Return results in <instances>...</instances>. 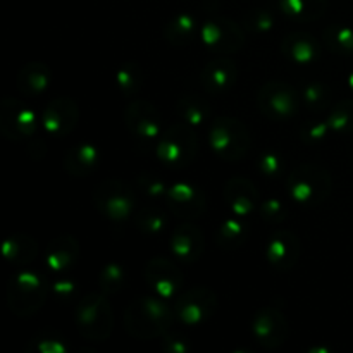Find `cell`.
Listing matches in <instances>:
<instances>
[{"label":"cell","mask_w":353,"mask_h":353,"mask_svg":"<svg viewBox=\"0 0 353 353\" xmlns=\"http://www.w3.org/2000/svg\"><path fill=\"white\" fill-rule=\"evenodd\" d=\"M172 255L185 264H193L202 257L205 250V236L203 231L193 223H183L174 228L169 240Z\"/></svg>","instance_id":"19"},{"label":"cell","mask_w":353,"mask_h":353,"mask_svg":"<svg viewBox=\"0 0 353 353\" xmlns=\"http://www.w3.org/2000/svg\"><path fill=\"white\" fill-rule=\"evenodd\" d=\"M348 88H350L353 92V71L350 72V74H348Z\"/></svg>","instance_id":"44"},{"label":"cell","mask_w":353,"mask_h":353,"mask_svg":"<svg viewBox=\"0 0 353 353\" xmlns=\"http://www.w3.org/2000/svg\"><path fill=\"white\" fill-rule=\"evenodd\" d=\"M259 210L262 214V219H265L271 224H279L286 219V212H288V207L285 205V202H281L279 199H265L262 200Z\"/></svg>","instance_id":"38"},{"label":"cell","mask_w":353,"mask_h":353,"mask_svg":"<svg viewBox=\"0 0 353 353\" xmlns=\"http://www.w3.org/2000/svg\"><path fill=\"white\" fill-rule=\"evenodd\" d=\"M300 95H302V103H305L307 109L314 110V112L327 109L331 100H333L331 88L327 85H324L323 81L307 83L302 92H300Z\"/></svg>","instance_id":"33"},{"label":"cell","mask_w":353,"mask_h":353,"mask_svg":"<svg viewBox=\"0 0 353 353\" xmlns=\"http://www.w3.org/2000/svg\"><path fill=\"white\" fill-rule=\"evenodd\" d=\"M74 321L78 333L86 340H107L114 327L112 305L107 300V295L100 292L83 296L76 307Z\"/></svg>","instance_id":"6"},{"label":"cell","mask_w":353,"mask_h":353,"mask_svg":"<svg viewBox=\"0 0 353 353\" xmlns=\"http://www.w3.org/2000/svg\"><path fill=\"white\" fill-rule=\"evenodd\" d=\"M327 0H278V9L288 19L296 23H310L326 12Z\"/></svg>","instance_id":"27"},{"label":"cell","mask_w":353,"mask_h":353,"mask_svg":"<svg viewBox=\"0 0 353 353\" xmlns=\"http://www.w3.org/2000/svg\"><path fill=\"white\" fill-rule=\"evenodd\" d=\"M223 195L224 202L234 216L247 217L261 205V195H259L257 186L248 178H241V176L231 178L224 185Z\"/></svg>","instance_id":"20"},{"label":"cell","mask_w":353,"mask_h":353,"mask_svg":"<svg viewBox=\"0 0 353 353\" xmlns=\"http://www.w3.org/2000/svg\"><path fill=\"white\" fill-rule=\"evenodd\" d=\"M176 112H178L181 123L192 128L205 126L212 116L209 102L196 93H185L179 97L178 103H176Z\"/></svg>","instance_id":"26"},{"label":"cell","mask_w":353,"mask_h":353,"mask_svg":"<svg viewBox=\"0 0 353 353\" xmlns=\"http://www.w3.org/2000/svg\"><path fill=\"white\" fill-rule=\"evenodd\" d=\"M155 157L172 169L186 168L195 161L199 154V137L195 128L185 123H174L165 128L161 140L154 148Z\"/></svg>","instance_id":"5"},{"label":"cell","mask_w":353,"mask_h":353,"mask_svg":"<svg viewBox=\"0 0 353 353\" xmlns=\"http://www.w3.org/2000/svg\"><path fill=\"white\" fill-rule=\"evenodd\" d=\"M126 283V271L121 264L116 262H110L105 264L99 272V288L103 295L110 296L116 295L117 292H121Z\"/></svg>","instance_id":"35"},{"label":"cell","mask_w":353,"mask_h":353,"mask_svg":"<svg viewBox=\"0 0 353 353\" xmlns=\"http://www.w3.org/2000/svg\"><path fill=\"white\" fill-rule=\"evenodd\" d=\"M164 37L172 47H186L196 37V17L192 12L176 14L165 24Z\"/></svg>","instance_id":"29"},{"label":"cell","mask_w":353,"mask_h":353,"mask_svg":"<svg viewBox=\"0 0 353 353\" xmlns=\"http://www.w3.org/2000/svg\"><path fill=\"white\" fill-rule=\"evenodd\" d=\"M274 14L265 7H257V9L248 10L243 16V26L254 34H269L274 30Z\"/></svg>","instance_id":"36"},{"label":"cell","mask_w":353,"mask_h":353,"mask_svg":"<svg viewBox=\"0 0 353 353\" xmlns=\"http://www.w3.org/2000/svg\"><path fill=\"white\" fill-rule=\"evenodd\" d=\"M286 188L292 202L299 205H319L330 199L333 192V178L323 165L307 162L292 169L286 178Z\"/></svg>","instance_id":"2"},{"label":"cell","mask_w":353,"mask_h":353,"mask_svg":"<svg viewBox=\"0 0 353 353\" xmlns=\"http://www.w3.org/2000/svg\"><path fill=\"white\" fill-rule=\"evenodd\" d=\"M165 205L171 214L181 219H199L207 210V196L203 190L193 183H174L169 188Z\"/></svg>","instance_id":"17"},{"label":"cell","mask_w":353,"mask_h":353,"mask_svg":"<svg viewBox=\"0 0 353 353\" xmlns=\"http://www.w3.org/2000/svg\"><path fill=\"white\" fill-rule=\"evenodd\" d=\"M38 241L33 236L24 233H16L12 236L6 238L0 247V254L6 259L9 264L17 265V268H24V265L31 264L34 259L38 257Z\"/></svg>","instance_id":"24"},{"label":"cell","mask_w":353,"mask_h":353,"mask_svg":"<svg viewBox=\"0 0 353 353\" xmlns=\"http://www.w3.org/2000/svg\"><path fill=\"white\" fill-rule=\"evenodd\" d=\"M143 276L152 293L165 300L176 299L185 283V276L178 265L165 257L150 259L145 265Z\"/></svg>","instance_id":"14"},{"label":"cell","mask_w":353,"mask_h":353,"mask_svg":"<svg viewBox=\"0 0 353 353\" xmlns=\"http://www.w3.org/2000/svg\"><path fill=\"white\" fill-rule=\"evenodd\" d=\"M281 54L296 65H310L321 57V43L305 31H293L283 37Z\"/></svg>","instance_id":"21"},{"label":"cell","mask_w":353,"mask_h":353,"mask_svg":"<svg viewBox=\"0 0 353 353\" xmlns=\"http://www.w3.org/2000/svg\"><path fill=\"white\" fill-rule=\"evenodd\" d=\"M52 83V71L43 62H28L17 72L16 86L28 97H38L48 90Z\"/></svg>","instance_id":"25"},{"label":"cell","mask_w":353,"mask_h":353,"mask_svg":"<svg viewBox=\"0 0 353 353\" xmlns=\"http://www.w3.org/2000/svg\"><path fill=\"white\" fill-rule=\"evenodd\" d=\"M331 131V126L327 121H312V123H307L302 128V140L309 145H319L326 140Z\"/></svg>","instance_id":"39"},{"label":"cell","mask_w":353,"mask_h":353,"mask_svg":"<svg viewBox=\"0 0 353 353\" xmlns=\"http://www.w3.org/2000/svg\"><path fill=\"white\" fill-rule=\"evenodd\" d=\"M93 203L110 221H126L137 212V193L121 179H103L93 192Z\"/></svg>","instance_id":"8"},{"label":"cell","mask_w":353,"mask_h":353,"mask_svg":"<svg viewBox=\"0 0 353 353\" xmlns=\"http://www.w3.org/2000/svg\"><path fill=\"white\" fill-rule=\"evenodd\" d=\"M100 164V152L99 148L88 141L76 143L65 152L64 169L68 174L74 178H86L92 174Z\"/></svg>","instance_id":"23"},{"label":"cell","mask_w":353,"mask_h":353,"mask_svg":"<svg viewBox=\"0 0 353 353\" xmlns=\"http://www.w3.org/2000/svg\"><path fill=\"white\" fill-rule=\"evenodd\" d=\"M300 254H302V243L293 231H274L264 245L265 261L278 272L292 271L299 262Z\"/></svg>","instance_id":"16"},{"label":"cell","mask_w":353,"mask_h":353,"mask_svg":"<svg viewBox=\"0 0 353 353\" xmlns=\"http://www.w3.org/2000/svg\"><path fill=\"white\" fill-rule=\"evenodd\" d=\"M34 348L41 353H64L68 352V343L57 336H41L34 340Z\"/></svg>","instance_id":"42"},{"label":"cell","mask_w":353,"mask_h":353,"mask_svg":"<svg viewBox=\"0 0 353 353\" xmlns=\"http://www.w3.org/2000/svg\"><path fill=\"white\" fill-rule=\"evenodd\" d=\"M217 295L209 286H193L176 296V319L183 326L196 327L205 324L217 310Z\"/></svg>","instance_id":"10"},{"label":"cell","mask_w":353,"mask_h":353,"mask_svg":"<svg viewBox=\"0 0 353 353\" xmlns=\"http://www.w3.org/2000/svg\"><path fill=\"white\" fill-rule=\"evenodd\" d=\"M171 185L165 181L164 178L157 174H150V172H143L138 178V190L147 196L152 202H161V200H168V193Z\"/></svg>","instance_id":"37"},{"label":"cell","mask_w":353,"mask_h":353,"mask_svg":"<svg viewBox=\"0 0 353 353\" xmlns=\"http://www.w3.org/2000/svg\"><path fill=\"white\" fill-rule=\"evenodd\" d=\"M257 105L268 119L288 121L299 114L302 95L288 81L269 79L259 90Z\"/></svg>","instance_id":"7"},{"label":"cell","mask_w":353,"mask_h":353,"mask_svg":"<svg viewBox=\"0 0 353 353\" xmlns=\"http://www.w3.org/2000/svg\"><path fill=\"white\" fill-rule=\"evenodd\" d=\"M52 292L59 300H69L76 295V285L71 279H61V281L54 283Z\"/></svg>","instance_id":"43"},{"label":"cell","mask_w":353,"mask_h":353,"mask_svg":"<svg viewBox=\"0 0 353 353\" xmlns=\"http://www.w3.org/2000/svg\"><path fill=\"white\" fill-rule=\"evenodd\" d=\"M124 124H126L131 137L141 147L155 148L162 133L165 131L164 119H162L157 107L143 99L133 100L126 107V110H124Z\"/></svg>","instance_id":"9"},{"label":"cell","mask_w":353,"mask_h":353,"mask_svg":"<svg viewBox=\"0 0 353 353\" xmlns=\"http://www.w3.org/2000/svg\"><path fill=\"white\" fill-rule=\"evenodd\" d=\"M327 50L336 55H353V30L345 24L327 26L323 33Z\"/></svg>","instance_id":"31"},{"label":"cell","mask_w":353,"mask_h":353,"mask_svg":"<svg viewBox=\"0 0 353 353\" xmlns=\"http://www.w3.org/2000/svg\"><path fill=\"white\" fill-rule=\"evenodd\" d=\"M202 43L219 55L234 54L245 43V33L240 24L226 16H212L200 26Z\"/></svg>","instance_id":"11"},{"label":"cell","mask_w":353,"mask_h":353,"mask_svg":"<svg viewBox=\"0 0 353 353\" xmlns=\"http://www.w3.org/2000/svg\"><path fill=\"white\" fill-rule=\"evenodd\" d=\"M79 121V107L71 97H57L43 107L40 128L52 137H68Z\"/></svg>","instance_id":"15"},{"label":"cell","mask_w":353,"mask_h":353,"mask_svg":"<svg viewBox=\"0 0 353 353\" xmlns=\"http://www.w3.org/2000/svg\"><path fill=\"white\" fill-rule=\"evenodd\" d=\"M259 169L268 178H278L285 169V161L276 152H265L259 157Z\"/></svg>","instance_id":"40"},{"label":"cell","mask_w":353,"mask_h":353,"mask_svg":"<svg viewBox=\"0 0 353 353\" xmlns=\"http://www.w3.org/2000/svg\"><path fill=\"white\" fill-rule=\"evenodd\" d=\"M174 319V305H169L165 299L138 296L124 310V330L137 340H155L171 330Z\"/></svg>","instance_id":"1"},{"label":"cell","mask_w":353,"mask_h":353,"mask_svg":"<svg viewBox=\"0 0 353 353\" xmlns=\"http://www.w3.org/2000/svg\"><path fill=\"white\" fill-rule=\"evenodd\" d=\"M327 123L334 134H353V99H345L331 107Z\"/></svg>","instance_id":"34"},{"label":"cell","mask_w":353,"mask_h":353,"mask_svg":"<svg viewBox=\"0 0 353 353\" xmlns=\"http://www.w3.org/2000/svg\"><path fill=\"white\" fill-rule=\"evenodd\" d=\"M40 126L37 114L24 102L14 97H6L0 102V133L10 141H23L33 137Z\"/></svg>","instance_id":"12"},{"label":"cell","mask_w":353,"mask_h":353,"mask_svg":"<svg viewBox=\"0 0 353 353\" xmlns=\"http://www.w3.org/2000/svg\"><path fill=\"white\" fill-rule=\"evenodd\" d=\"M145 81L143 69L138 62H124L116 71V88L126 99L137 95Z\"/></svg>","instance_id":"30"},{"label":"cell","mask_w":353,"mask_h":353,"mask_svg":"<svg viewBox=\"0 0 353 353\" xmlns=\"http://www.w3.org/2000/svg\"><path fill=\"white\" fill-rule=\"evenodd\" d=\"M250 331L254 340L268 350H274L288 340L290 326L286 317L274 307H262L252 316Z\"/></svg>","instance_id":"13"},{"label":"cell","mask_w":353,"mask_h":353,"mask_svg":"<svg viewBox=\"0 0 353 353\" xmlns=\"http://www.w3.org/2000/svg\"><path fill=\"white\" fill-rule=\"evenodd\" d=\"M79 243L74 236H59L47 247L43 255V265L50 272H65L76 264L79 257Z\"/></svg>","instance_id":"22"},{"label":"cell","mask_w":353,"mask_h":353,"mask_svg":"<svg viewBox=\"0 0 353 353\" xmlns=\"http://www.w3.org/2000/svg\"><path fill=\"white\" fill-rule=\"evenodd\" d=\"M207 140L221 161L238 162L250 148V131L236 117H217L210 121Z\"/></svg>","instance_id":"4"},{"label":"cell","mask_w":353,"mask_h":353,"mask_svg":"<svg viewBox=\"0 0 353 353\" xmlns=\"http://www.w3.org/2000/svg\"><path fill=\"white\" fill-rule=\"evenodd\" d=\"M238 79V68L233 59L226 55L212 59L200 72V85L209 95H224L231 92Z\"/></svg>","instance_id":"18"},{"label":"cell","mask_w":353,"mask_h":353,"mask_svg":"<svg viewBox=\"0 0 353 353\" xmlns=\"http://www.w3.org/2000/svg\"><path fill=\"white\" fill-rule=\"evenodd\" d=\"M162 348L169 353H188L192 350V343L183 334L169 333L168 331L164 334V340H162Z\"/></svg>","instance_id":"41"},{"label":"cell","mask_w":353,"mask_h":353,"mask_svg":"<svg viewBox=\"0 0 353 353\" xmlns=\"http://www.w3.org/2000/svg\"><path fill=\"white\" fill-rule=\"evenodd\" d=\"M7 305L17 317H30L40 310L48 296V285L40 272L17 271L7 281Z\"/></svg>","instance_id":"3"},{"label":"cell","mask_w":353,"mask_h":353,"mask_svg":"<svg viewBox=\"0 0 353 353\" xmlns=\"http://www.w3.org/2000/svg\"><path fill=\"white\" fill-rule=\"evenodd\" d=\"M250 234V228L245 223V217L233 216L224 219L216 231V241L224 250H238L245 245Z\"/></svg>","instance_id":"28"},{"label":"cell","mask_w":353,"mask_h":353,"mask_svg":"<svg viewBox=\"0 0 353 353\" xmlns=\"http://www.w3.org/2000/svg\"><path fill=\"white\" fill-rule=\"evenodd\" d=\"M134 224L145 234H161L168 228V216L155 205H145L134 212Z\"/></svg>","instance_id":"32"}]
</instances>
